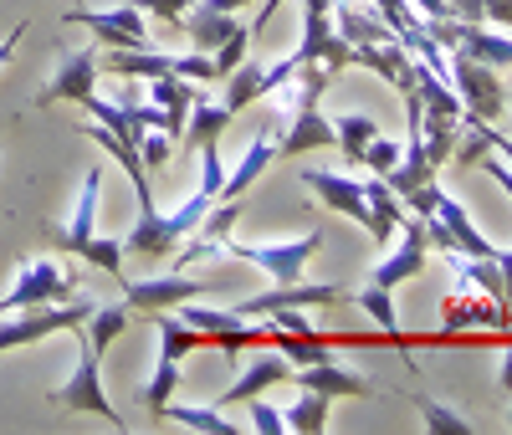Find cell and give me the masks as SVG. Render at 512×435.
Listing matches in <instances>:
<instances>
[{"label": "cell", "instance_id": "2e32d148", "mask_svg": "<svg viewBox=\"0 0 512 435\" xmlns=\"http://www.w3.org/2000/svg\"><path fill=\"white\" fill-rule=\"evenodd\" d=\"M185 36H190V47L195 52H221L226 47V41H236V36H251V26H241L236 16H221V11H210V6H200V0H195V6L185 11Z\"/></svg>", "mask_w": 512, "mask_h": 435}, {"label": "cell", "instance_id": "52a82bcc", "mask_svg": "<svg viewBox=\"0 0 512 435\" xmlns=\"http://www.w3.org/2000/svg\"><path fill=\"white\" fill-rule=\"evenodd\" d=\"M451 87L466 108V118H482V123H497L507 113V87L497 82V67L487 62H472V57H451Z\"/></svg>", "mask_w": 512, "mask_h": 435}, {"label": "cell", "instance_id": "e0dca14e", "mask_svg": "<svg viewBox=\"0 0 512 435\" xmlns=\"http://www.w3.org/2000/svg\"><path fill=\"white\" fill-rule=\"evenodd\" d=\"M292 384H308V389H323L328 400H364L374 395V384L359 379L354 369H338V364H303V369H292Z\"/></svg>", "mask_w": 512, "mask_h": 435}, {"label": "cell", "instance_id": "4316f807", "mask_svg": "<svg viewBox=\"0 0 512 435\" xmlns=\"http://www.w3.org/2000/svg\"><path fill=\"white\" fill-rule=\"evenodd\" d=\"M354 308H359V313H369V318H374L384 333H390V338H400V308H395L390 287H374V282H369V287H359V292H354Z\"/></svg>", "mask_w": 512, "mask_h": 435}, {"label": "cell", "instance_id": "7402d4cb", "mask_svg": "<svg viewBox=\"0 0 512 435\" xmlns=\"http://www.w3.org/2000/svg\"><path fill=\"white\" fill-rule=\"evenodd\" d=\"M128 323H134V308H128V302H108V308H98V302H93V313L82 318V333H88V343L98 348V354H108Z\"/></svg>", "mask_w": 512, "mask_h": 435}, {"label": "cell", "instance_id": "60d3db41", "mask_svg": "<svg viewBox=\"0 0 512 435\" xmlns=\"http://www.w3.org/2000/svg\"><path fill=\"white\" fill-rule=\"evenodd\" d=\"M200 6H210V11H221V16H236L246 0H200Z\"/></svg>", "mask_w": 512, "mask_h": 435}, {"label": "cell", "instance_id": "9a60e30c", "mask_svg": "<svg viewBox=\"0 0 512 435\" xmlns=\"http://www.w3.org/2000/svg\"><path fill=\"white\" fill-rule=\"evenodd\" d=\"M282 379H292V364H287V354H267V343H262V354H256V364H246L241 369V379L226 389V395L216 400V410H236V405H246V400H256V395H267L272 384H282Z\"/></svg>", "mask_w": 512, "mask_h": 435}, {"label": "cell", "instance_id": "f546056e", "mask_svg": "<svg viewBox=\"0 0 512 435\" xmlns=\"http://www.w3.org/2000/svg\"><path fill=\"white\" fill-rule=\"evenodd\" d=\"M221 180H226L221 139H205V144H200V190H205V195H221Z\"/></svg>", "mask_w": 512, "mask_h": 435}, {"label": "cell", "instance_id": "484cf974", "mask_svg": "<svg viewBox=\"0 0 512 435\" xmlns=\"http://www.w3.org/2000/svg\"><path fill=\"white\" fill-rule=\"evenodd\" d=\"M175 389H180V359H164V354H159V364H154L149 384H139V405L159 415L169 400H175Z\"/></svg>", "mask_w": 512, "mask_h": 435}, {"label": "cell", "instance_id": "30bf717a", "mask_svg": "<svg viewBox=\"0 0 512 435\" xmlns=\"http://www.w3.org/2000/svg\"><path fill=\"white\" fill-rule=\"evenodd\" d=\"M98 47H82L72 57L57 62V72L47 77V87L36 93V108H52V103H82V98H93L98 93Z\"/></svg>", "mask_w": 512, "mask_h": 435}, {"label": "cell", "instance_id": "d6986e66", "mask_svg": "<svg viewBox=\"0 0 512 435\" xmlns=\"http://www.w3.org/2000/svg\"><path fill=\"white\" fill-rule=\"evenodd\" d=\"M231 128V113H226V103H210L200 87H195V103H190V118H185V149H200L205 139H221Z\"/></svg>", "mask_w": 512, "mask_h": 435}, {"label": "cell", "instance_id": "277c9868", "mask_svg": "<svg viewBox=\"0 0 512 435\" xmlns=\"http://www.w3.org/2000/svg\"><path fill=\"white\" fill-rule=\"evenodd\" d=\"M93 313V302H47V308H21V313H0V354L11 348H26V343H41L52 333H72L82 318Z\"/></svg>", "mask_w": 512, "mask_h": 435}, {"label": "cell", "instance_id": "e575fe53", "mask_svg": "<svg viewBox=\"0 0 512 435\" xmlns=\"http://www.w3.org/2000/svg\"><path fill=\"white\" fill-rule=\"evenodd\" d=\"M246 41H251V36H236V41H226L221 52H210V62H216V72H221V77H226V72H236V62L246 57Z\"/></svg>", "mask_w": 512, "mask_h": 435}, {"label": "cell", "instance_id": "ffe728a7", "mask_svg": "<svg viewBox=\"0 0 512 435\" xmlns=\"http://www.w3.org/2000/svg\"><path fill=\"white\" fill-rule=\"evenodd\" d=\"M328 395L323 389H308V384H297V400L287 405V415H282V425L287 430H297V435H323L328 430Z\"/></svg>", "mask_w": 512, "mask_h": 435}, {"label": "cell", "instance_id": "74e56055", "mask_svg": "<svg viewBox=\"0 0 512 435\" xmlns=\"http://www.w3.org/2000/svg\"><path fill=\"white\" fill-rule=\"evenodd\" d=\"M21 36H26V21H16L6 36H0V72L11 67V57H16V47H21Z\"/></svg>", "mask_w": 512, "mask_h": 435}, {"label": "cell", "instance_id": "3957f363", "mask_svg": "<svg viewBox=\"0 0 512 435\" xmlns=\"http://www.w3.org/2000/svg\"><path fill=\"white\" fill-rule=\"evenodd\" d=\"M318 246H323V226H313L308 236H297V241H256V246H246V241H231L226 236V246H221V256H241V261H251V267H262L277 287H287V282H303V272H308V261L318 256Z\"/></svg>", "mask_w": 512, "mask_h": 435}, {"label": "cell", "instance_id": "f35d334b", "mask_svg": "<svg viewBox=\"0 0 512 435\" xmlns=\"http://www.w3.org/2000/svg\"><path fill=\"white\" fill-rule=\"evenodd\" d=\"M410 6H415V16H420V21H446V16H451L446 0H410Z\"/></svg>", "mask_w": 512, "mask_h": 435}, {"label": "cell", "instance_id": "4dcf8cb0", "mask_svg": "<svg viewBox=\"0 0 512 435\" xmlns=\"http://www.w3.org/2000/svg\"><path fill=\"white\" fill-rule=\"evenodd\" d=\"M369 174H390L395 164H400V144L395 139H384V134H374L369 139V149H364V159H359Z\"/></svg>", "mask_w": 512, "mask_h": 435}, {"label": "cell", "instance_id": "ab89813d", "mask_svg": "<svg viewBox=\"0 0 512 435\" xmlns=\"http://www.w3.org/2000/svg\"><path fill=\"white\" fill-rule=\"evenodd\" d=\"M277 11H282V0H262V16H256V26H251V31H267Z\"/></svg>", "mask_w": 512, "mask_h": 435}, {"label": "cell", "instance_id": "4fadbf2b", "mask_svg": "<svg viewBox=\"0 0 512 435\" xmlns=\"http://www.w3.org/2000/svg\"><path fill=\"white\" fill-rule=\"evenodd\" d=\"M349 292L344 287H333V282H287V287H272V292H262V297H251V302H241V318H262V313H272V308H328V302H344Z\"/></svg>", "mask_w": 512, "mask_h": 435}, {"label": "cell", "instance_id": "603a6c76", "mask_svg": "<svg viewBox=\"0 0 512 435\" xmlns=\"http://www.w3.org/2000/svg\"><path fill=\"white\" fill-rule=\"evenodd\" d=\"M159 420L185 425V430H200V435H236V425H231L216 405H175V400H169V405L159 410Z\"/></svg>", "mask_w": 512, "mask_h": 435}, {"label": "cell", "instance_id": "6da1fadb", "mask_svg": "<svg viewBox=\"0 0 512 435\" xmlns=\"http://www.w3.org/2000/svg\"><path fill=\"white\" fill-rule=\"evenodd\" d=\"M72 343H77V364H72V379L52 389V405L57 410H82V415H103L113 430H128V420L113 410L108 389H103V354L88 343V333H82V323L72 328Z\"/></svg>", "mask_w": 512, "mask_h": 435}, {"label": "cell", "instance_id": "ba28073f", "mask_svg": "<svg viewBox=\"0 0 512 435\" xmlns=\"http://www.w3.org/2000/svg\"><path fill=\"white\" fill-rule=\"evenodd\" d=\"M425 267H431V246H425V226H420V215H405L400 221V246L379 261V267L369 272L374 287H400L410 277H420Z\"/></svg>", "mask_w": 512, "mask_h": 435}, {"label": "cell", "instance_id": "7bdbcfd3", "mask_svg": "<svg viewBox=\"0 0 512 435\" xmlns=\"http://www.w3.org/2000/svg\"><path fill=\"white\" fill-rule=\"evenodd\" d=\"M507 425H512V410H507Z\"/></svg>", "mask_w": 512, "mask_h": 435}, {"label": "cell", "instance_id": "8fae6325", "mask_svg": "<svg viewBox=\"0 0 512 435\" xmlns=\"http://www.w3.org/2000/svg\"><path fill=\"white\" fill-rule=\"evenodd\" d=\"M98 195H103V164H93L88 174H82L77 200H72V221L52 231V246H57L62 256H77L82 246L98 236Z\"/></svg>", "mask_w": 512, "mask_h": 435}, {"label": "cell", "instance_id": "d6a6232c", "mask_svg": "<svg viewBox=\"0 0 512 435\" xmlns=\"http://www.w3.org/2000/svg\"><path fill=\"white\" fill-rule=\"evenodd\" d=\"M134 6H139L144 16H159L164 26H180V21H185V11L195 6V0H134Z\"/></svg>", "mask_w": 512, "mask_h": 435}, {"label": "cell", "instance_id": "7a4b0ae2", "mask_svg": "<svg viewBox=\"0 0 512 435\" xmlns=\"http://www.w3.org/2000/svg\"><path fill=\"white\" fill-rule=\"evenodd\" d=\"M216 205V195H205V190H195L190 200H180L175 210H149V215H139V226L123 236V256H169L175 251L200 221H205V210Z\"/></svg>", "mask_w": 512, "mask_h": 435}, {"label": "cell", "instance_id": "d4e9b609", "mask_svg": "<svg viewBox=\"0 0 512 435\" xmlns=\"http://www.w3.org/2000/svg\"><path fill=\"white\" fill-rule=\"evenodd\" d=\"M154 328H159V354H164V359H185V354H195V348L205 343L190 323H180V318H175V308L154 313Z\"/></svg>", "mask_w": 512, "mask_h": 435}, {"label": "cell", "instance_id": "8d00e7d4", "mask_svg": "<svg viewBox=\"0 0 512 435\" xmlns=\"http://www.w3.org/2000/svg\"><path fill=\"white\" fill-rule=\"evenodd\" d=\"M482 21H492V26L512 31V0H482Z\"/></svg>", "mask_w": 512, "mask_h": 435}, {"label": "cell", "instance_id": "ee69618b", "mask_svg": "<svg viewBox=\"0 0 512 435\" xmlns=\"http://www.w3.org/2000/svg\"><path fill=\"white\" fill-rule=\"evenodd\" d=\"M507 103H512V93H507Z\"/></svg>", "mask_w": 512, "mask_h": 435}, {"label": "cell", "instance_id": "8992f818", "mask_svg": "<svg viewBox=\"0 0 512 435\" xmlns=\"http://www.w3.org/2000/svg\"><path fill=\"white\" fill-rule=\"evenodd\" d=\"M175 318H180V323H190L205 343H221L231 364H236V354H241L246 343H267V338H272V318H267V328H251V318H241L236 308H226V313H221V308H205L200 297L180 302Z\"/></svg>", "mask_w": 512, "mask_h": 435}, {"label": "cell", "instance_id": "836d02e7", "mask_svg": "<svg viewBox=\"0 0 512 435\" xmlns=\"http://www.w3.org/2000/svg\"><path fill=\"white\" fill-rule=\"evenodd\" d=\"M251 405V430H262V435H282L287 425H282V410L277 405H267L262 395H256V400H246Z\"/></svg>", "mask_w": 512, "mask_h": 435}, {"label": "cell", "instance_id": "ac0fdd59", "mask_svg": "<svg viewBox=\"0 0 512 435\" xmlns=\"http://www.w3.org/2000/svg\"><path fill=\"white\" fill-rule=\"evenodd\" d=\"M364 200H369V236L379 246H390V236L405 221V200L384 185V174H369V180H364Z\"/></svg>", "mask_w": 512, "mask_h": 435}, {"label": "cell", "instance_id": "d590c367", "mask_svg": "<svg viewBox=\"0 0 512 435\" xmlns=\"http://www.w3.org/2000/svg\"><path fill=\"white\" fill-rule=\"evenodd\" d=\"M497 272H502V308L512 313V246H497Z\"/></svg>", "mask_w": 512, "mask_h": 435}, {"label": "cell", "instance_id": "f1b7e54d", "mask_svg": "<svg viewBox=\"0 0 512 435\" xmlns=\"http://www.w3.org/2000/svg\"><path fill=\"white\" fill-rule=\"evenodd\" d=\"M77 256H82V261H93V267H103L108 277H118V282H123V241H108V236L98 241V236H93Z\"/></svg>", "mask_w": 512, "mask_h": 435}, {"label": "cell", "instance_id": "5b68a950", "mask_svg": "<svg viewBox=\"0 0 512 435\" xmlns=\"http://www.w3.org/2000/svg\"><path fill=\"white\" fill-rule=\"evenodd\" d=\"M77 292V277L62 267L57 256H36L16 272L11 292H0V313H21V308H47V302H67Z\"/></svg>", "mask_w": 512, "mask_h": 435}, {"label": "cell", "instance_id": "7c38bea8", "mask_svg": "<svg viewBox=\"0 0 512 435\" xmlns=\"http://www.w3.org/2000/svg\"><path fill=\"white\" fill-rule=\"evenodd\" d=\"M277 134H282V118H272V123L256 128V139L246 144V154L236 159V169L221 180V195H216V200H241V195H246L256 180H262L267 164L277 159Z\"/></svg>", "mask_w": 512, "mask_h": 435}, {"label": "cell", "instance_id": "1f68e13d", "mask_svg": "<svg viewBox=\"0 0 512 435\" xmlns=\"http://www.w3.org/2000/svg\"><path fill=\"white\" fill-rule=\"evenodd\" d=\"M175 144H180V139H169L164 128H144V139H139V159H144V169H159L169 154H175Z\"/></svg>", "mask_w": 512, "mask_h": 435}, {"label": "cell", "instance_id": "b9f144b4", "mask_svg": "<svg viewBox=\"0 0 512 435\" xmlns=\"http://www.w3.org/2000/svg\"><path fill=\"white\" fill-rule=\"evenodd\" d=\"M497 384H502V389H512V348H507V354H502V369H497Z\"/></svg>", "mask_w": 512, "mask_h": 435}, {"label": "cell", "instance_id": "cb8c5ba5", "mask_svg": "<svg viewBox=\"0 0 512 435\" xmlns=\"http://www.w3.org/2000/svg\"><path fill=\"white\" fill-rule=\"evenodd\" d=\"M374 134H379V123H374L369 113H338V118H333V144L349 154V164L364 159V149H369Z\"/></svg>", "mask_w": 512, "mask_h": 435}, {"label": "cell", "instance_id": "9c48e42d", "mask_svg": "<svg viewBox=\"0 0 512 435\" xmlns=\"http://www.w3.org/2000/svg\"><path fill=\"white\" fill-rule=\"evenodd\" d=\"M118 287H123V302H128V308L144 313V318H154V313H164V308H180V302L210 292V287L195 282L190 272H169V277H149V282H118Z\"/></svg>", "mask_w": 512, "mask_h": 435}, {"label": "cell", "instance_id": "83f0119b", "mask_svg": "<svg viewBox=\"0 0 512 435\" xmlns=\"http://www.w3.org/2000/svg\"><path fill=\"white\" fill-rule=\"evenodd\" d=\"M415 410H420L425 430H436V435H472V425H466L461 415H451V405H441V400L415 395Z\"/></svg>", "mask_w": 512, "mask_h": 435}, {"label": "cell", "instance_id": "44dd1931", "mask_svg": "<svg viewBox=\"0 0 512 435\" xmlns=\"http://www.w3.org/2000/svg\"><path fill=\"white\" fill-rule=\"evenodd\" d=\"M226 113L236 118L241 108H251L256 98H267V62H236V72H226Z\"/></svg>", "mask_w": 512, "mask_h": 435}, {"label": "cell", "instance_id": "5bb4252c", "mask_svg": "<svg viewBox=\"0 0 512 435\" xmlns=\"http://www.w3.org/2000/svg\"><path fill=\"white\" fill-rule=\"evenodd\" d=\"M303 190H313L328 210L349 215V221H359L369 231V200H364L359 180H349V174H328V169H303Z\"/></svg>", "mask_w": 512, "mask_h": 435}]
</instances>
